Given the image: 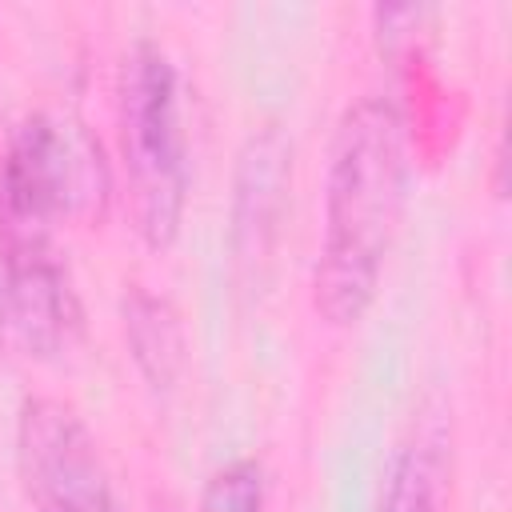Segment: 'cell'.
Instances as JSON below:
<instances>
[{
  "mask_svg": "<svg viewBox=\"0 0 512 512\" xmlns=\"http://www.w3.org/2000/svg\"><path fill=\"white\" fill-rule=\"evenodd\" d=\"M408 188V128L388 96L344 108L324 188V244L312 272V304L328 324H356L380 284Z\"/></svg>",
  "mask_w": 512,
  "mask_h": 512,
  "instance_id": "cell-1",
  "label": "cell"
},
{
  "mask_svg": "<svg viewBox=\"0 0 512 512\" xmlns=\"http://www.w3.org/2000/svg\"><path fill=\"white\" fill-rule=\"evenodd\" d=\"M120 148L136 232L148 248H168L188 200V136L180 116V76L156 40H136L124 56Z\"/></svg>",
  "mask_w": 512,
  "mask_h": 512,
  "instance_id": "cell-2",
  "label": "cell"
},
{
  "mask_svg": "<svg viewBox=\"0 0 512 512\" xmlns=\"http://www.w3.org/2000/svg\"><path fill=\"white\" fill-rule=\"evenodd\" d=\"M112 176L100 140L72 116H24L0 156L4 232H48L56 220H100Z\"/></svg>",
  "mask_w": 512,
  "mask_h": 512,
  "instance_id": "cell-3",
  "label": "cell"
},
{
  "mask_svg": "<svg viewBox=\"0 0 512 512\" xmlns=\"http://www.w3.org/2000/svg\"><path fill=\"white\" fill-rule=\"evenodd\" d=\"M16 468L36 512H120L96 436L56 396H28L20 404Z\"/></svg>",
  "mask_w": 512,
  "mask_h": 512,
  "instance_id": "cell-4",
  "label": "cell"
},
{
  "mask_svg": "<svg viewBox=\"0 0 512 512\" xmlns=\"http://www.w3.org/2000/svg\"><path fill=\"white\" fill-rule=\"evenodd\" d=\"M0 328L36 360H60L80 344L84 308L48 232H4Z\"/></svg>",
  "mask_w": 512,
  "mask_h": 512,
  "instance_id": "cell-5",
  "label": "cell"
},
{
  "mask_svg": "<svg viewBox=\"0 0 512 512\" xmlns=\"http://www.w3.org/2000/svg\"><path fill=\"white\" fill-rule=\"evenodd\" d=\"M292 196V140L280 124L256 128L232 172V216H228V244L232 268L240 284H260L284 228Z\"/></svg>",
  "mask_w": 512,
  "mask_h": 512,
  "instance_id": "cell-6",
  "label": "cell"
},
{
  "mask_svg": "<svg viewBox=\"0 0 512 512\" xmlns=\"http://www.w3.org/2000/svg\"><path fill=\"white\" fill-rule=\"evenodd\" d=\"M124 340L152 392H172L188 364V336L176 304L140 284L124 292Z\"/></svg>",
  "mask_w": 512,
  "mask_h": 512,
  "instance_id": "cell-7",
  "label": "cell"
},
{
  "mask_svg": "<svg viewBox=\"0 0 512 512\" xmlns=\"http://www.w3.org/2000/svg\"><path fill=\"white\" fill-rule=\"evenodd\" d=\"M444 492H448L444 452L436 440L416 436L392 460L380 512H444Z\"/></svg>",
  "mask_w": 512,
  "mask_h": 512,
  "instance_id": "cell-8",
  "label": "cell"
},
{
  "mask_svg": "<svg viewBox=\"0 0 512 512\" xmlns=\"http://www.w3.org/2000/svg\"><path fill=\"white\" fill-rule=\"evenodd\" d=\"M200 512H264V468L252 456H240L216 468L204 484Z\"/></svg>",
  "mask_w": 512,
  "mask_h": 512,
  "instance_id": "cell-9",
  "label": "cell"
}]
</instances>
